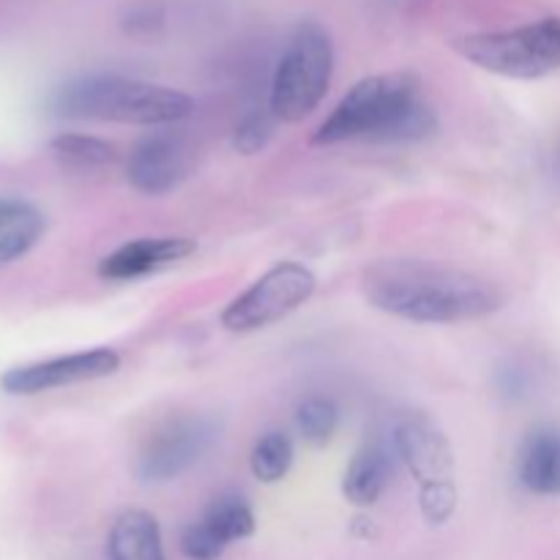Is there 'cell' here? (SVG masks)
<instances>
[{
	"label": "cell",
	"mask_w": 560,
	"mask_h": 560,
	"mask_svg": "<svg viewBox=\"0 0 560 560\" xmlns=\"http://www.w3.org/2000/svg\"><path fill=\"white\" fill-rule=\"evenodd\" d=\"M219 424L211 416L191 413L164 421L142 443L135 463V476L142 485H164L195 468L202 454L217 441Z\"/></svg>",
	"instance_id": "cell-8"
},
{
	"label": "cell",
	"mask_w": 560,
	"mask_h": 560,
	"mask_svg": "<svg viewBox=\"0 0 560 560\" xmlns=\"http://www.w3.org/2000/svg\"><path fill=\"white\" fill-rule=\"evenodd\" d=\"M277 115L271 113V107H255L246 109L244 118L235 126L233 145L235 151L244 153V156H255V153L266 151L271 145L273 135H277Z\"/></svg>",
	"instance_id": "cell-20"
},
{
	"label": "cell",
	"mask_w": 560,
	"mask_h": 560,
	"mask_svg": "<svg viewBox=\"0 0 560 560\" xmlns=\"http://www.w3.org/2000/svg\"><path fill=\"white\" fill-rule=\"evenodd\" d=\"M468 63L512 80H539L560 69V16H545L512 31L470 33L454 38Z\"/></svg>",
	"instance_id": "cell-6"
},
{
	"label": "cell",
	"mask_w": 560,
	"mask_h": 560,
	"mask_svg": "<svg viewBox=\"0 0 560 560\" xmlns=\"http://www.w3.org/2000/svg\"><path fill=\"white\" fill-rule=\"evenodd\" d=\"M517 476L534 495H560V430L536 427L525 435Z\"/></svg>",
	"instance_id": "cell-13"
},
{
	"label": "cell",
	"mask_w": 560,
	"mask_h": 560,
	"mask_svg": "<svg viewBox=\"0 0 560 560\" xmlns=\"http://www.w3.org/2000/svg\"><path fill=\"white\" fill-rule=\"evenodd\" d=\"M49 151L55 153L63 167L74 173H93V170L109 167L118 159V148L113 142L80 131H63V135L49 140Z\"/></svg>",
	"instance_id": "cell-16"
},
{
	"label": "cell",
	"mask_w": 560,
	"mask_h": 560,
	"mask_svg": "<svg viewBox=\"0 0 560 560\" xmlns=\"http://www.w3.org/2000/svg\"><path fill=\"white\" fill-rule=\"evenodd\" d=\"M315 273L301 262H279L262 273L246 293L230 301L222 312V326L230 334H252L293 315L312 299Z\"/></svg>",
	"instance_id": "cell-7"
},
{
	"label": "cell",
	"mask_w": 560,
	"mask_h": 560,
	"mask_svg": "<svg viewBox=\"0 0 560 560\" xmlns=\"http://www.w3.org/2000/svg\"><path fill=\"white\" fill-rule=\"evenodd\" d=\"M118 366L120 355L113 348H93L82 350V353L36 361V364L11 366L0 375V388L5 394H14V397H33V394L52 392V388L109 377L118 372Z\"/></svg>",
	"instance_id": "cell-9"
},
{
	"label": "cell",
	"mask_w": 560,
	"mask_h": 560,
	"mask_svg": "<svg viewBox=\"0 0 560 560\" xmlns=\"http://www.w3.org/2000/svg\"><path fill=\"white\" fill-rule=\"evenodd\" d=\"M189 170V148L173 129H153L131 145L126 159V178L137 191L162 197L173 191Z\"/></svg>",
	"instance_id": "cell-10"
},
{
	"label": "cell",
	"mask_w": 560,
	"mask_h": 560,
	"mask_svg": "<svg viewBox=\"0 0 560 560\" xmlns=\"http://www.w3.org/2000/svg\"><path fill=\"white\" fill-rule=\"evenodd\" d=\"M438 131V113L410 71H386L355 82L312 135V145L345 140L419 142Z\"/></svg>",
	"instance_id": "cell-2"
},
{
	"label": "cell",
	"mask_w": 560,
	"mask_h": 560,
	"mask_svg": "<svg viewBox=\"0 0 560 560\" xmlns=\"http://www.w3.org/2000/svg\"><path fill=\"white\" fill-rule=\"evenodd\" d=\"M202 523L224 541V545H233V541L249 539L255 534V512H252L249 501H246L241 492H222V495L213 498L211 503L202 512Z\"/></svg>",
	"instance_id": "cell-17"
},
{
	"label": "cell",
	"mask_w": 560,
	"mask_h": 560,
	"mask_svg": "<svg viewBox=\"0 0 560 560\" xmlns=\"http://www.w3.org/2000/svg\"><path fill=\"white\" fill-rule=\"evenodd\" d=\"M361 293L370 306L410 323L479 320L503 306V293L490 279L421 257L372 262L361 273Z\"/></svg>",
	"instance_id": "cell-1"
},
{
	"label": "cell",
	"mask_w": 560,
	"mask_h": 560,
	"mask_svg": "<svg viewBox=\"0 0 560 560\" xmlns=\"http://www.w3.org/2000/svg\"><path fill=\"white\" fill-rule=\"evenodd\" d=\"M399 463L419 481V506L430 525H443L457 509L454 452L441 427L424 413H408L392 432Z\"/></svg>",
	"instance_id": "cell-5"
},
{
	"label": "cell",
	"mask_w": 560,
	"mask_h": 560,
	"mask_svg": "<svg viewBox=\"0 0 560 560\" xmlns=\"http://www.w3.org/2000/svg\"><path fill=\"white\" fill-rule=\"evenodd\" d=\"M195 109L191 96L156 82L118 74H88L63 82L49 98V113L63 120H107L131 126H170Z\"/></svg>",
	"instance_id": "cell-3"
},
{
	"label": "cell",
	"mask_w": 560,
	"mask_h": 560,
	"mask_svg": "<svg viewBox=\"0 0 560 560\" xmlns=\"http://www.w3.org/2000/svg\"><path fill=\"white\" fill-rule=\"evenodd\" d=\"M334 77V42L320 22H301L271 80L268 107L279 124H299L326 98Z\"/></svg>",
	"instance_id": "cell-4"
},
{
	"label": "cell",
	"mask_w": 560,
	"mask_h": 560,
	"mask_svg": "<svg viewBox=\"0 0 560 560\" xmlns=\"http://www.w3.org/2000/svg\"><path fill=\"white\" fill-rule=\"evenodd\" d=\"M178 547L184 558L189 560H219L228 550V545L202 520H195V523H189L180 530Z\"/></svg>",
	"instance_id": "cell-21"
},
{
	"label": "cell",
	"mask_w": 560,
	"mask_h": 560,
	"mask_svg": "<svg viewBox=\"0 0 560 560\" xmlns=\"http://www.w3.org/2000/svg\"><path fill=\"white\" fill-rule=\"evenodd\" d=\"M107 560H167L156 517L142 509L118 514L107 536Z\"/></svg>",
	"instance_id": "cell-14"
},
{
	"label": "cell",
	"mask_w": 560,
	"mask_h": 560,
	"mask_svg": "<svg viewBox=\"0 0 560 560\" xmlns=\"http://www.w3.org/2000/svg\"><path fill=\"white\" fill-rule=\"evenodd\" d=\"M197 244L184 235H167V238H137L118 246L113 255L98 262V277L107 282H131V279L148 277L162 268L175 266L195 255Z\"/></svg>",
	"instance_id": "cell-11"
},
{
	"label": "cell",
	"mask_w": 560,
	"mask_h": 560,
	"mask_svg": "<svg viewBox=\"0 0 560 560\" xmlns=\"http://www.w3.org/2000/svg\"><path fill=\"white\" fill-rule=\"evenodd\" d=\"M293 457H295V448H293V441H290V435H284V432L279 430L266 432V435L257 438V443L252 446V454H249L252 476H255L257 481H262V485H277V481H282L284 476H288L290 465H293Z\"/></svg>",
	"instance_id": "cell-18"
},
{
	"label": "cell",
	"mask_w": 560,
	"mask_h": 560,
	"mask_svg": "<svg viewBox=\"0 0 560 560\" xmlns=\"http://www.w3.org/2000/svg\"><path fill=\"white\" fill-rule=\"evenodd\" d=\"M301 438L312 446H326L339 424V408L328 397H306L295 410Z\"/></svg>",
	"instance_id": "cell-19"
},
{
	"label": "cell",
	"mask_w": 560,
	"mask_h": 560,
	"mask_svg": "<svg viewBox=\"0 0 560 560\" xmlns=\"http://www.w3.org/2000/svg\"><path fill=\"white\" fill-rule=\"evenodd\" d=\"M397 452L392 441H370L353 454L342 476V495L353 506H372L386 492L397 470Z\"/></svg>",
	"instance_id": "cell-12"
},
{
	"label": "cell",
	"mask_w": 560,
	"mask_h": 560,
	"mask_svg": "<svg viewBox=\"0 0 560 560\" xmlns=\"http://www.w3.org/2000/svg\"><path fill=\"white\" fill-rule=\"evenodd\" d=\"M44 213L20 197H0V266L25 257L44 235Z\"/></svg>",
	"instance_id": "cell-15"
}]
</instances>
